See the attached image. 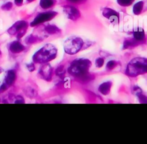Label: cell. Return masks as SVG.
Returning <instances> with one entry per match:
<instances>
[{
  "label": "cell",
  "mask_w": 147,
  "mask_h": 144,
  "mask_svg": "<svg viewBox=\"0 0 147 144\" xmlns=\"http://www.w3.org/2000/svg\"><path fill=\"white\" fill-rule=\"evenodd\" d=\"M16 75L14 72L13 70L9 71L7 72L6 79H5V84L6 85H10L13 84Z\"/></svg>",
  "instance_id": "5bb4252c"
},
{
  "label": "cell",
  "mask_w": 147,
  "mask_h": 144,
  "mask_svg": "<svg viewBox=\"0 0 147 144\" xmlns=\"http://www.w3.org/2000/svg\"><path fill=\"white\" fill-rule=\"evenodd\" d=\"M83 45L84 42L80 37L72 36L65 41L63 46L65 52L68 55H72L80 51Z\"/></svg>",
  "instance_id": "277c9868"
},
{
  "label": "cell",
  "mask_w": 147,
  "mask_h": 144,
  "mask_svg": "<svg viewBox=\"0 0 147 144\" xmlns=\"http://www.w3.org/2000/svg\"><path fill=\"white\" fill-rule=\"evenodd\" d=\"M45 31L49 34H55L59 32L60 30L54 25H48L45 28Z\"/></svg>",
  "instance_id": "e0dca14e"
},
{
  "label": "cell",
  "mask_w": 147,
  "mask_h": 144,
  "mask_svg": "<svg viewBox=\"0 0 147 144\" xmlns=\"http://www.w3.org/2000/svg\"><path fill=\"white\" fill-rule=\"evenodd\" d=\"M140 44L138 41H137L134 38L127 39L123 42V49H126L130 48H133V47L137 46Z\"/></svg>",
  "instance_id": "4fadbf2b"
},
{
  "label": "cell",
  "mask_w": 147,
  "mask_h": 144,
  "mask_svg": "<svg viewBox=\"0 0 147 144\" xmlns=\"http://www.w3.org/2000/svg\"><path fill=\"white\" fill-rule=\"evenodd\" d=\"M112 86V82L110 81H107L102 83L99 88L98 91L103 95H106L109 94L111 88Z\"/></svg>",
  "instance_id": "30bf717a"
},
{
  "label": "cell",
  "mask_w": 147,
  "mask_h": 144,
  "mask_svg": "<svg viewBox=\"0 0 147 144\" xmlns=\"http://www.w3.org/2000/svg\"><path fill=\"white\" fill-rule=\"evenodd\" d=\"M65 69L63 65H60L56 70V74L60 77H63L65 74Z\"/></svg>",
  "instance_id": "ffe728a7"
},
{
  "label": "cell",
  "mask_w": 147,
  "mask_h": 144,
  "mask_svg": "<svg viewBox=\"0 0 147 144\" xmlns=\"http://www.w3.org/2000/svg\"><path fill=\"white\" fill-rule=\"evenodd\" d=\"M104 64V59L102 57H99L95 60V65L97 68H101Z\"/></svg>",
  "instance_id": "603a6c76"
},
{
  "label": "cell",
  "mask_w": 147,
  "mask_h": 144,
  "mask_svg": "<svg viewBox=\"0 0 147 144\" xmlns=\"http://www.w3.org/2000/svg\"><path fill=\"white\" fill-rule=\"evenodd\" d=\"M12 6H13L12 3L10 2H7V3H6L2 5L1 8H2V9H3L4 10H9L10 9H11Z\"/></svg>",
  "instance_id": "cb8c5ba5"
},
{
  "label": "cell",
  "mask_w": 147,
  "mask_h": 144,
  "mask_svg": "<svg viewBox=\"0 0 147 144\" xmlns=\"http://www.w3.org/2000/svg\"><path fill=\"white\" fill-rule=\"evenodd\" d=\"M134 0H117L118 3L122 6H128L130 5Z\"/></svg>",
  "instance_id": "44dd1931"
},
{
  "label": "cell",
  "mask_w": 147,
  "mask_h": 144,
  "mask_svg": "<svg viewBox=\"0 0 147 144\" xmlns=\"http://www.w3.org/2000/svg\"><path fill=\"white\" fill-rule=\"evenodd\" d=\"M94 78H95L94 76H93L92 75H91L89 73H88L86 75H83V76H81L80 77L76 78V79L78 80H79V81H80V82L86 83V82H88V81H89L90 80H93Z\"/></svg>",
  "instance_id": "ac0fdd59"
},
{
  "label": "cell",
  "mask_w": 147,
  "mask_h": 144,
  "mask_svg": "<svg viewBox=\"0 0 147 144\" xmlns=\"http://www.w3.org/2000/svg\"><path fill=\"white\" fill-rule=\"evenodd\" d=\"M91 65V61L87 59H76L71 63L68 72L76 79L88 73Z\"/></svg>",
  "instance_id": "7a4b0ae2"
},
{
  "label": "cell",
  "mask_w": 147,
  "mask_h": 144,
  "mask_svg": "<svg viewBox=\"0 0 147 144\" xmlns=\"http://www.w3.org/2000/svg\"><path fill=\"white\" fill-rule=\"evenodd\" d=\"M37 41L36 37L33 36V35H30L26 39V42L27 43H33Z\"/></svg>",
  "instance_id": "d4e9b609"
},
{
  "label": "cell",
  "mask_w": 147,
  "mask_h": 144,
  "mask_svg": "<svg viewBox=\"0 0 147 144\" xmlns=\"http://www.w3.org/2000/svg\"><path fill=\"white\" fill-rule=\"evenodd\" d=\"M14 2L17 6H21L23 3V0H14Z\"/></svg>",
  "instance_id": "83f0119b"
},
{
  "label": "cell",
  "mask_w": 147,
  "mask_h": 144,
  "mask_svg": "<svg viewBox=\"0 0 147 144\" xmlns=\"http://www.w3.org/2000/svg\"><path fill=\"white\" fill-rule=\"evenodd\" d=\"M54 0H40V5L42 9H47L52 7L54 5Z\"/></svg>",
  "instance_id": "9a60e30c"
},
{
  "label": "cell",
  "mask_w": 147,
  "mask_h": 144,
  "mask_svg": "<svg viewBox=\"0 0 147 144\" xmlns=\"http://www.w3.org/2000/svg\"><path fill=\"white\" fill-rule=\"evenodd\" d=\"M133 38H134L140 44L145 42V33L142 30L137 29L133 32Z\"/></svg>",
  "instance_id": "7c38bea8"
},
{
  "label": "cell",
  "mask_w": 147,
  "mask_h": 144,
  "mask_svg": "<svg viewBox=\"0 0 147 144\" xmlns=\"http://www.w3.org/2000/svg\"><path fill=\"white\" fill-rule=\"evenodd\" d=\"M27 68H28V70H29V71H30V72L33 71L34 70V69H35L34 66V64H33V63H30V64L27 65Z\"/></svg>",
  "instance_id": "484cf974"
},
{
  "label": "cell",
  "mask_w": 147,
  "mask_h": 144,
  "mask_svg": "<svg viewBox=\"0 0 147 144\" xmlns=\"http://www.w3.org/2000/svg\"><path fill=\"white\" fill-rule=\"evenodd\" d=\"M136 95L138 96L139 100L141 103H147V97L142 94L141 92L137 93Z\"/></svg>",
  "instance_id": "7402d4cb"
},
{
  "label": "cell",
  "mask_w": 147,
  "mask_h": 144,
  "mask_svg": "<svg viewBox=\"0 0 147 144\" xmlns=\"http://www.w3.org/2000/svg\"><path fill=\"white\" fill-rule=\"evenodd\" d=\"M145 73H147V59L141 57L131 60L125 71V74L130 77H136Z\"/></svg>",
  "instance_id": "6da1fadb"
},
{
  "label": "cell",
  "mask_w": 147,
  "mask_h": 144,
  "mask_svg": "<svg viewBox=\"0 0 147 144\" xmlns=\"http://www.w3.org/2000/svg\"><path fill=\"white\" fill-rule=\"evenodd\" d=\"M24 103V100L22 99V98L21 96H18L16 100L15 101V103Z\"/></svg>",
  "instance_id": "4316f807"
},
{
  "label": "cell",
  "mask_w": 147,
  "mask_h": 144,
  "mask_svg": "<svg viewBox=\"0 0 147 144\" xmlns=\"http://www.w3.org/2000/svg\"><path fill=\"white\" fill-rule=\"evenodd\" d=\"M39 73L45 80L49 81L52 79V68L49 64H45L43 65L40 69Z\"/></svg>",
  "instance_id": "9c48e42d"
},
{
  "label": "cell",
  "mask_w": 147,
  "mask_h": 144,
  "mask_svg": "<svg viewBox=\"0 0 147 144\" xmlns=\"http://www.w3.org/2000/svg\"><path fill=\"white\" fill-rule=\"evenodd\" d=\"M28 26V23L25 21H19L16 22L8 30V33L10 34H14L16 33L23 30H25Z\"/></svg>",
  "instance_id": "ba28073f"
},
{
  "label": "cell",
  "mask_w": 147,
  "mask_h": 144,
  "mask_svg": "<svg viewBox=\"0 0 147 144\" xmlns=\"http://www.w3.org/2000/svg\"><path fill=\"white\" fill-rule=\"evenodd\" d=\"M56 14V12L52 11L40 13L38 15H37V17L34 18L33 21L30 23V26H34L41 23H43L44 22L49 21L53 17H55Z\"/></svg>",
  "instance_id": "5b68a950"
},
{
  "label": "cell",
  "mask_w": 147,
  "mask_h": 144,
  "mask_svg": "<svg viewBox=\"0 0 147 144\" xmlns=\"http://www.w3.org/2000/svg\"><path fill=\"white\" fill-rule=\"evenodd\" d=\"M0 53H1V51H0Z\"/></svg>",
  "instance_id": "4dcf8cb0"
},
{
  "label": "cell",
  "mask_w": 147,
  "mask_h": 144,
  "mask_svg": "<svg viewBox=\"0 0 147 144\" xmlns=\"http://www.w3.org/2000/svg\"><path fill=\"white\" fill-rule=\"evenodd\" d=\"M118 63L115 60H110L106 64V69L107 71L113 70L116 66H117Z\"/></svg>",
  "instance_id": "d6986e66"
},
{
  "label": "cell",
  "mask_w": 147,
  "mask_h": 144,
  "mask_svg": "<svg viewBox=\"0 0 147 144\" xmlns=\"http://www.w3.org/2000/svg\"><path fill=\"white\" fill-rule=\"evenodd\" d=\"M68 1L71 2H72V3H76V2H79L80 0H68Z\"/></svg>",
  "instance_id": "f1b7e54d"
},
{
  "label": "cell",
  "mask_w": 147,
  "mask_h": 144,
  "mask_svg": "<svg viewBox=\"0 0 147 144\" xmlns=\"http://www.w3.org/2000/svg\"><path fill=\"white\" fill-rule=\"evenodd\" d=\"M144 2L142 1H139L137 2L133 6V11L134 14L138 15L141 13V11L143 8Z\"/></svg>",
  "instance_id": "2e32d148"
},
{
  "label": "cell",
  "mask_w": 147,
  "mask_h": 144,
  "mask_svg": "<svg viewBox=\"0 0 147 144\" xmlns=\"http://www.w3.org/2000/svg\"><path fill=\"white\" fill-rule=\"evenodd\" d=\"M102 14L105 17L109 19V21L112 24L117 25L118 24L119 14L115 10L110 8L105 7L103 8L102 10Z\"/></svg>",
  "instance_id": "8992f818"
},
{
  "label": "cell",
  "mask_w": 147,
  "mask_h": 144,
  "mask_svg": "<svg viewBox=\"0 0 147 144\" xmlns=\"http://www.w3.org/2000/svg\"><path fill=\"white\" fill-rule=\"evenodd\" d=\"M57 49L51 44H47L36 52L33 56V60L37 63H45L56 58Z\"/></svg>",
  "instance_id": "3957f363"
},
{
  "label": "cell",
  "mask_w": 147,
  "mask_h": 144,
  "mask_svg": "<svg viewBox=\"0 0 147 144\" xmlns=\"http://www.w3.org/2000/svg\"><path fill=\"white\" fill-rule=\"evenodd\" d=\"M64 11L67 17L73 21L76 20L80 17L79 10L72 6H65L64 7Z\"/></svg>",
  "instance_id": "52a82bcc"
},
{
  "label": "cell",
  "mask_w": 147,
  "mask_h": 144,
  "mask_svg": "<svg viewBox=\"0 0 147 144\" xmlns=\"http://www.w3.org/2000/svg\"><path fill=\"white\" fill-rule=\"evenodd\" d=\"M24 49H25L24 46L17 41L11 42L9 46L10 50L14 53H20L22 50H24Z\"/></svg>",
  "instance_id": "8fae6325"
},
{
  "label": "cell",
  "mask_w": 147,
  "mask_h": 144,
  "mask_svg": "<svg viewBox=\"0 0 147 144\" xmlns=\"http://www.w3.org/2000/svg\"><path fill=\"white\" fill-rule=\"evenodd\" d=\"M29 2H33V1H34V0H27Z\"/></svg>",
  "instance_id": "f546056e"
}]
</instances>
